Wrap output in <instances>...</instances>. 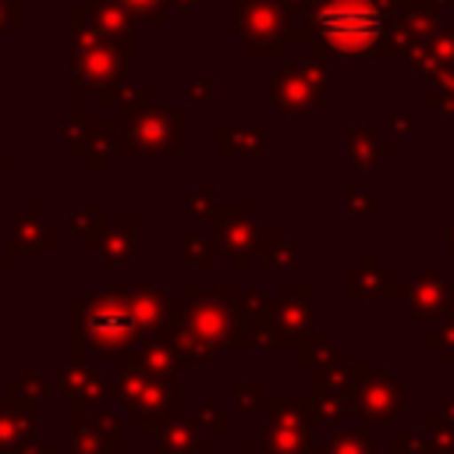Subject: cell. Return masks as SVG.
<instances>
[{
  "instance_id": "obj_1",
  "label": "cell",
  "mask_w": 454,
  "mask_h": 454,
  "mask_svg": "<svg viewBox=\"0 0 454 454\" xmlns=\"http://www.w3.org/2000/svg\"><path fill=\"white\" fill-rule=\"evenodd\" d=\"M319 25L323 35L333 39V46L340 50H365L383 28L380 11L369 0H333L319 11Z\"/></svg>"
}]
</instances>
